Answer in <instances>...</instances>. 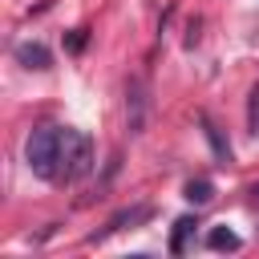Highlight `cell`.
<instances>
[{
    "instance_id": "cell-1",
    "label": "cell",
    "mask_w": 259,
    "mask_h": 259,
    "mask_svg": "<svg viewBox=\"0 0 259 259\" xmlns=\"http://www.w3.org/2000/svg\"><path fill=\"white\" fill-rule=\"evenodd\" d=\"M61 142H65V130L61 125H40L28 134V146H24V158H28V170L45 182H53L61 174Z\"/></svg>"
},
{
    "instance_id": "cell-2",
    "label": "cell",
    "mask_w": 259,
    "mask_h": 259,
    "mask_svg": "<svg viewBox=\"0 0 259 259\" xmlns=\"http://www.w3.org/2000/svg\"><path fill=\"white\" fill-rule=\"evenodd\" d=\"M93 170V142L89 134L81 130H65V142H61V182H77Z\"/></svg>"
},
{
    "instance_id": "cell-3",
    "label": "cell",
    "mask_w": 259,
    "mask_h": 259,
    "mask_svg": "<svg viewBox=\"0 0 259 259\" xmlns=\"http://www.w3.org/2000/svg\"><path fill=\"white\" fill-rule=\"evenodd\" d=\"M125 109H130V130L142 134V125H146V85H142V81H130V89H125Z\"/></svg>"
},
{
    "instance_id": "cell-4",
    "label": "cell",
    "mask_w": 259,
    "mask_h": 259,
    "mask_svg": "<svg viewBox=\"0 0 259 259\" xmlns=\"http://www.w3.org/2000/svg\"><path fill=\"white\" fill-rule=\"evenodd\" d=\"M16 61H20L24 69H49V65H53V53H49L40 40H20V45H16Z\"/></svg>"
},
{
    "instance_id": "cell-5",
    "label": "cell",
    "mask_w": 259,
    "mask_h": 259,
    "mask_svg": "<svg viewBox=\"0 0 259 259\" xmlns=\"http://www.w3.org/2000/svg\"><path fill=\"white\" fill-rule=\"evenodd\" d=\"M198 121H202V134H206V142H210V150H214V158H219V162L227 166V162H231V146H227V138H223V130H219V125H214V121H210L206 113H198Z\"/></svg>"
},
{
    "instance_id": "cell-6",
    "label": "cell",
    "mask_w": 259,
    "mask_h": 259,
    "mask_svg": "<svg viewBox=\"0 0 259 259\" xmlns=\"http://www.w3.org/2000/svg\"><path fill=\"white\" fill-rule=\"evenodd\" d=\"M198 227V219H190V214H182L178 223H174V235H170V255H182L186 251V235Z\"/></svg>"
},
{
    "instance_id": "cell-7",
    "label": "cell",
    "mask_w": 259,
    "mask_h": 259,
    "mask_svg": "<svg viewBox=\"0 0 259 259\" xmlns=\"http://www.w3.org/2000/svg\"><path fill=\"white\" fill-rule=\"evenodd\" d=\"M206 247L210 251H239V235L227 227H214V231H206Z\"/></svg>"
},
{
    "instance_id": "cell-8",
    "label": "cell",
    "mask_w": 259,
    "mask_h": 259,
    "mask_svg": "<svg viewBox=\"0 0 259 259\" xmlns=\"http://www.w3.org/2000/svg\"><path fill=\"white\" fill-rule=\"evenodd\" d=\"M186 198H190L194 206L210 202V198H214V182H210V178H194V182H186Z\"/></svg>"
},
{
    "instance_id": "cell-9",
    "label": "cell",
    "mask_w": 259,
    "mask_h": 259,
    "mask_svg": "<svg viewBox=\"0 0 259 259\" xmlns=\"http://www.w3.org/2000/svg\"><path fill=\"white\" fill-rule=\"evenodd\" d=\"M150 214H154L150 206H134V210H121V214H113V219H109V227H105V231H121L125 223H130V227H134V223H146Z\"/></svg>"
},
{
    "instance_id": "cell-10",
    "label": "cell",
    "mask_w": 259,
    "mask_h": 259,
    "mask_svg": "<svg viewBox=\"0 0 259 259\" xmlns=\"http://www.w3.org/2000/svg\"><path fill=\"white\" fill-rule=\"evenodd\" d=\"M247 125H251V134H259V85L247 97Z\"/></svg>"
},
{
    "instance_id": "cell-11",
    "label": "cell",
    "mask_w": 259,
    "mask_h": 259,
    "mask_svg": "<svg viewBox=\"0 0 259 259\" xmlns=\"http://www.w3.org/2000/svg\"><path fill=\"white\" fill-rule=\"evenodd\" d=\"M85 40H89V28H73V32L65 36V49H69V53H81Z\"/></svg>"
},
{
    "instance_id": "cell-12",
    "label": "cell",
    "mask_w": 259,
    "mask_h": 259,
    "mask_svg": "<svg viewBox=\"0 0 259 259\" xmlns=\"http://www.w3.org/2000/svg\"><path fill=\"white\" fill-rule=\"evenodd\" d=\"M251 194H255V198H259V182H255V190H251Z\"/></svg>"
}]
</instances>
